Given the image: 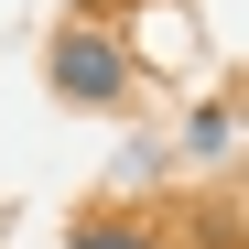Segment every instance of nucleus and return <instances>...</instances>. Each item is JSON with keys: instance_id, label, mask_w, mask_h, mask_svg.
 <instances>
[{"instance_id": "f257e3e1", "label": "nucleus", "mask_w": 249, "mask_h": 249, "mask_svg": "<svg viewBox=\"0 0 249 249\" xmlns=\"http://www.w3.org/2000/svg\"><path fill=\"white\" fill-rule=\"evenodd\" d=\"M44 76H54V98H76V108H119V98H130V44H119L108 22H65L54 54H44Z\"/></svg>"}, {"instance_id": "f03ea898", "label": "nucleus", "mask_w": 249, "mask_h": 249, "mask_svg": "<svg viewBox=\"0 0 249 249\" xmlns=\"http://www.w3.org/2000/svg\"><path fill=\"white\" fill-rule=\"evenodd\" d=\"M65 249H184V238H174V217H130V206H108V217H87Z\"/></svg>"}, {"instance_id": "7ed1b4c3", "label": "nucleus", "mask_w": 249, "mask_h": 249, "mask_svg": "<svg viewBox=\"0 0 249 249\" xmlns=\"http://www.w3.org/2000/svg\"><path fill=\"white\" fill-rule=\"evenodd\" d=\"M184 152H195V162H228V152H238V108H228V98H206V108L184 119Z\"/></svg>"}]
</instances>
